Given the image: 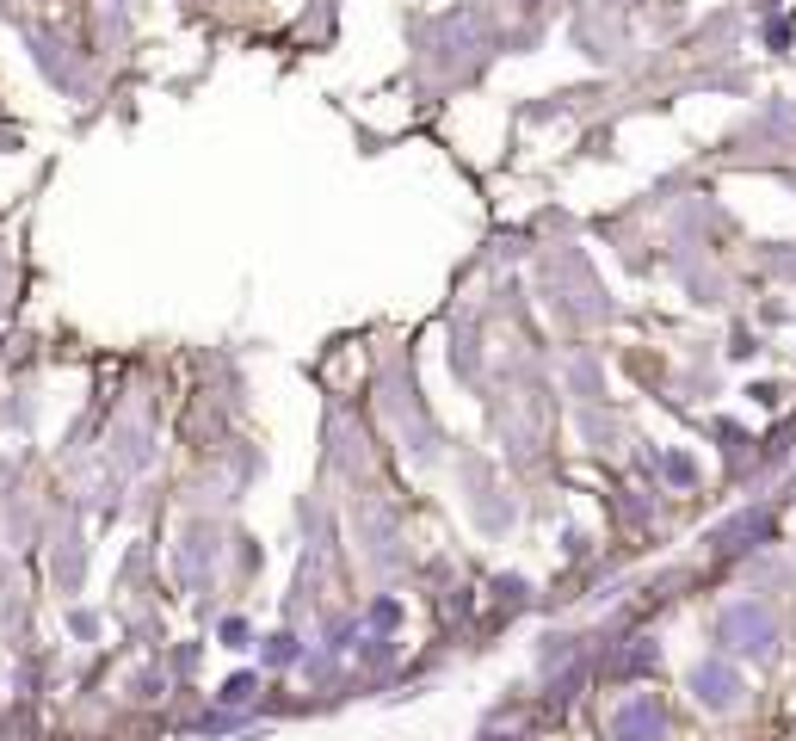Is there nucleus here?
<instances>
[{
  "label": "nucleus",
  "instance_id": "nucleus-7",
  "mask_svg": "<svg viewBox=\"0 0 796 741\" xmlns=\"http://www.w3.org/2000/svg\"><path fill=\"white\" fill-rule=\"evenodd\" d=\"M371 624H395V599H377V606H371Z\"/></svg>",
  "mask_w": 796,
  "mask_h": 741
},
{
  "label": "nucleus",
  "instance_id": "nucleus-6",
  "mask_svg": "<svg viewBox=\"0 0 796 741\" xmlns=\"http://www.w3.org/2000/svg\"><path fill=\"white\" fill-rule=\"evenodd\" d=\"M223 643H229V649H247V624H241V618H223Z\"/></svg>",
  "mask_w": 796,
  "mask_h": 741
},
{
  "label": "nucleus",
  "instance_id": "nucleus-4",
  "mask_svg": "<svg viewBox=\"0 0 796 741\" xmlns=\"http://www.w3.org/2000/svg\"><path fill=\"white\" fill-rule=\"evenodd\" d=\"M291 655H297V643H291V637H266V661H272V667H284Z\"/></svg>",
  "mask_w": 796,
  "mask_h": 741
},
{
  "label": "nucleus",
  "instance_id": "nucleus-2",
  "mask_svg": "<svg viewBox=\"0 0 796 741\" xmlns=\"http://www.w3.org/2000/svg\"><path fill=\"white\" fill-rule=\"evenodd\" d=\"M692 692H698L704 704H716V711H722V704H735V692H741V674H735L729 661H704L698 674H692Z\"/></svg>",
  "mask_w": 796,
  "mask_h": 741
},
{
  "label": "nucleus",
  "instance_id": "nucleus-3",
  "mask_svg": "<svg viewBox=\"0 0 796 741\" xmlns=\"http://www.w3.org/2000/svg\"><path fill=\"white\" fill-rule=\"evenodd\" d=\"M655 735H661L655 698H630L624 711H618V741H655Z\"/></svg>",
  "mask_w": 796,
  "mask_h": 741
},
{
  "label": "nucleus",
  "instance_id": "nucleus-1",
  "mask_svg": "<svg viewBox=\"0 0 796 741\" xmlns=\"http://www.w3.org/2000/svg\"><path fill=\"white\" fill-rule=\"evenodd\" d=\"M716 637L729 643V649H741V655H766L772 637H778V624H772L766 606H729V612H722V624H716Z\"/></svg>",
  "mask_w": 796,
  "mask_h": 741
},
{
  "label": "nucleus",
  "instance_id": "nucleus-5",
  "mask_svg": "<svg viewBox=\"0 0 796 741\" xmlns=\"http://www.w3.org/2000/svg\"><path fill=\"white\" fill-rule=\"evenodd\" d=\"M247 692H253V674H235V680H229V686H223V704H241V698H247Z\"/></svg>",
  "mask_w": 796,
  "mask_h": 741
}]
</instances>
